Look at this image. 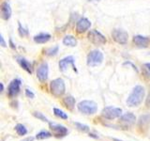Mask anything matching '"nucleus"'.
<instances>
[{"label":"nucleus","mask_w":150,"mask_h":141,"mask_svg":"<svg viewBox=\"0 0 150 141\" xmlns=\"http://www.w3.org/2000/svg\"><path fill=\"white\" fill-rule=\"evenodd\" d=\"M144 94L145 90L144 87L140 86V85L136 86L127 99V105L131 107L140 105L144 98Z\"/></svg>","instance_id":"obj_1"},{"label":"nucleus","mask_w":150,"mask_h":141,"mask_svg":"<svg viewBox=\"0 0 150 141\" xmlns=\"http://www.w3.org/2000/svg\"><path fill=\"white\" fill-rule=\"evenodd\" d=\"M78 110L84 115H93L98 111V105L93 101H82L78 103Z\"/></svg>","instance_id":"obj_2"},{"label":"nucleus","mask_w":150,"mask_h":141,"mask_svg":"<svg viewBox=\"0 0 150 141\" xmlns=\"http://www.w3.org/2000/svg\"><path fill=\"white\" fill-rule=\"evenodd\" d=\"M50 90L56 97L62 96L66 90L64 80L62 78H56L53 80L50 84Z\"/></svg>","instance_id":"obj_3"},{"label":"nucleus","mask_w":150,"mask_h":141,"mask_svg":"<svg viewBox=\"0 0 150 141\" xmlns=\"http://www.w3.org/2000/svg\"><path fill=\"white\" fill-rule=\"evenodd\" d=\"M103 61V54L98 50H93L87 56L86 63L90 67H96L102 63Z\"/></svg>","instance_id":"obj_4"},{"label":"nucleus","mask_w":150,"mask_h":141,"mask_svg":"<svg viewBox=\"0 0 150 141\" xmlns=\"http://www.w3.org/2000/svg\"><path fill=\"white\" fill-rule=\"evenodd\" d=\"M122 115V109L112 106H106L102 110V116L107 120H115Z\"/></svg>","instance_id":"obj_5"},{"label":"nucleus","mask_w":150,"mask_h":141,"mask_svg":"<svg viewBox=\"0 0 150 141\" xmlns=\"http://www.w3.org/2000/svg\"><path fill=\"white\" fill-rule=\"evenodd\" d=\"M87 37H88V40L95 45H103V44H105L107 41L106 38L103 36L100 32H98L97 30H90Z\"/></svg>","instance_id":"obj_6"},{"label":"nucleus","mask_w":150,"mask_h":141,"mask_svg":"<svg viewBox=\"0 0 150 141\" xmlns=\"http://www.w3.org/2000/svg\"><path fill=\"white\" fill-rule=\"evenodd\" d=\"M49 126L52 132H53V135L56 136V137H64V136L68 135V129L63 125L56 124V123H54V122H50Z\"/></svg>","instance_id":"obj_7"},{"label":"nucleus","mask_w":150,"mask_h":141,"mask_svg":"<svg viewBox=\"0 0 150 141\" xmlns=\"http://www.w3.org/2000/svg\"><path fill=\"white\" fill-rule=\"evenodd\" d=\"M112 39L115 42L119 44H126L128 42L129 40V34L126 31L123 30H119V29H115L112 32Z\"/></svg>","instance_id":"obj_8"},{"label":"nucleus","mask_w":150,"mask_h":141,"mask_svg":"<svg viewBox=\"0 0 150 141\" xmlns=\"http://www.w3.org/2000/svg\"><path fill=\"white\" fill-rule=\"evenodd\" d=\"M49 74V67L47 62H42L37 70V77L40 82H45L48 79Z\"/></svg>","instance_id":"obj_9"},{"label":"nucleus","mask_w":150,"mask_h":141,"mask_svg":"<svg viewBox=\"0 0 150 141\" xmlns=\"http://www.w3.org/2000/svg\"><path fill=\"white\" fill-rule=\"evenodd\" d=\"M22 81L20 79H14L11 82L8 88V93L9 97H15L17 94L20 92V87H21Z\"/></svg>","instance_id":"obj_10"},{"label":"nucleus","mask_w":150,"mask_h":141,"mask_svg":"<svg viewBox=\"0 0 150 141\" xmlns=\"http://www.w3.org/2000/svg\"><path fill=\"white\" fill-rule=\"evenodd\" d=\"M74 58L72 56H66V58H64L63 59H61L59 61V69L60 70H62V72H64V70H66L68 69V67L69 65L72 66L73 70H75V72H77V69H76V66H75L74 64Z\"/></svg>","instance_id":"obj_11"},{"label":"nucleus","mask_w":150,"mask_h":141,"mask_svg":"<svg viewBox=\"0 0 150 141\" xmlns=\"http://www.w3.org/2000/svg\"><path fill=\"white\" fill-rule=\"evenodd\" d=\"M91 26V22L87 18H81L76 24V31L78 33H83L88 30Z\"/></svg>","instance_id":"obj_12"},{"label":"nucleus","mask_w":150,"mask_h":141,"mask_svg":"<svg viewBox=\"0 0 150 141\" xmlns=\"http://www.w3.org/2000/svg\"><path fill=\"white\" fill-rule=\"evenodd\" d=\"M149 38L144 37V36H141V35H137L133 37V42L135 43V45H137L138 47H147V45L149 44Z\"/></svg>","instance_id":"obj_13"},{"label":"nucleus","mask_w":150,"mask_h":141,"mask_svg":"<svg viewBox=\"0 0 150 141\" xmlns=\"http://www.w3.org/2000/svg\"><path fill=\"white\" fill-rule=\"evenodd\" d=\"M1 16L4 20H8L11 16V9L8 2H3L1 4Z\"/></svg>","instance_id":"obj_14"},{"label":"nucleus","mask_w":150,"mask_h":141,"mask_svg":"<svg viewBox=\"0 0 150 141\" xmlns=\"http://www.w3.org/2000/svg\"><path fill=\"white\" fill-rule=\"evenodd\" d=\"M122 123H124L127 126H130L132 125L133 123H135V120H136V117L132 114V113H126L125 115H123L121 117L120 119Z\"/></svg>","instance_id":"obj_15"},{"label":"nucleus","mask_w":150,"mask_h":141,"mask_svg":"<svg viewBox=\"0 0 150 141\" xmlns=\"http://www.w3.org/2000/svg\"><path fill=\"white\" fill-rule=\"evenodd\" d=\"M51 39V35L48 33H40L39 35H36L34 37V41L37 43H45V42L49 41Z\"/></svg>","instance_id":"obj_16"},{"label":"nucleus","mask_w":150,"mask_h":141,"mask_svg":"<svg viewBox=\"0 0 150 141\" xmlns=\"http://www.w3.org/2000/svg\"><path fill=\"white\" fill-rule=\"evenodd\" d=\"M18 62L20 63L21 67L25 70H26L28 73H32V65L29 61H27L26 59L23 58H18Z\"/></svg>","instance_id":"obj_17"},{"label":"nucleus","mask_w":150,"mask_h":141,"mask_svg":"<svg viewBox=\"0 0 150 141\" xmlns=\"http://www.w3.org/2000/svg\"><path fill=\"white\" fill-rule=\"evenodd\" d=\"M63 43L66 46H69V47H75L77 45V40L71 35H68L66 36L63 39Z\"/></svg>","instance_id":"obj_18"},{"label":"nucleus","mask_w":150,"mask_h":141,"mask_svg":"<svg viewBox=\"0 0 150 141\" xmlns=\"http://www.w3.org/2000/svg\"><path fill=\"white\" fill-rule=\"evenodd\" d=\"M63 103L67 108H69V109H72L75 105V98L72 97L71 95H68L64 98Z\"/></svg>","instance_id":"obj_19"},{"label":"nucleus","mask_w":150,"mask_h":141,"mask_svg":"<svg viewBox=\"0 0 150 141\" xmlns=\"http://www.w3.org/2000/svg\"><path fill=\"white\" fill-rule=\"evenodd\" d=\"M15 130L17 132V134L21 136L25 135L27 134V129L25 128V126L23 125V124H17L15 126Z\"/></svg>","instance_id":"obj_20"},{"label":"nucleus","mask_w":150,"mask_h":141,"mask_svg":"<svg viewBox=\"0 0 150 141\" xmlns=\"http://www.w3.org/2000/svg\"><path fill=\"white\" fill-rule=\"evenodd\" d=\"M51 136H52V134L50 133V132H48V131H41V132H40L39 134H37L36 138L39 139V140H40V139H47V138H50Z\"/></svg>","instance_id":"obj_21"},{"label":"nucleus","mask_w":150,"mask_h":141,"mask_svg":"<svg viewBox=\"0 0 150 141\" xmlns=\"http://www.w3.org/2000/svg\"><path fill=\"white\" fill-rule=\"evenodd\" d=\"M54 115L56 117H58V118H60V119H62V120H67L68 119V115L66 114L64 111L60 110V109H58V108H56V107L54 108Z\"/></svg>","instance_id":"obj_22"},{"label":"nucleus","mask_w":150,"mask_h":141,"mask_svg":"<svg viewBox=\"0 0 150 141\" xmlns=\"http://www.w3.org/2000/svg\"><path fill=\"white\" fill-rule=\"evenodd\" d=\"M18 31H19L20 36H22V37H25V36L28 35V30L21 25V23L18 24Z\"/></svg>","instance_id":"obj_23"},{"label":"nucleus","mask_w":150,"mask_h":141,"mask_svg":"<svg viewBox=\"0 0 150 141\" xmlns=\"http://www.w3.org/2000/svg\"><path fill=\"white\" fill-rule=\"evenodd\" d=\"M75 126L77 127V129L80 130V131H82V132H88L89 131V127L86 124H82V123H79V122H75Z\"/></svg>","instance_id":"obj_24"},{"label":"nucleus","mask_w":150,"mask_h":141,"mask_svg":"<svg viewBox=\"0 0 150 141\" xmlns=\"http://www.w3.org/2000/svg\"><path fill=\"white\" fill-rule=\"evenodd\" d=\"M33 115H34L36 118H38L39 120H42V121H45V122H49V120H48V119L42 114V113H40V112H34L33 113Z\"/></svg>","instance_id":"obj_25"},{"label":"nucleus","mask_w":150,"mask_h":141,"mask_svg":"<svg viewBox=\"0 0 150 141\" xmlns=\"http://www.w3.org/2000/svg\"><path fill=\"white\" fill-rule=\"evenodd\" d=\"M58 46H54V47H53V48H50V49H48L46 52H47V55L48 56H55L56 54L58 53Z\"/></svg>","instance_id":"obj_26"},{"label":"nucleus","mask_w":150,"mask_h":141,"mask_svg":"<svg viewBox=\"0 0 150 141\" xmlns=\"http://www.w3.org/2000/svg\"><path fill=\"white\" fill-rule=\"evenodd\" d=\"M150 121V115H144L140 118V124L144 123V122H148Z\"/></svg>","instance_id":"obj_27"},{"label":"nucleus","mask_w":150,"mask_h":141,"mask_svg":"<svg viewBox=\"0 0 150 141\" xmlns=\"http://www.w3.org/2000/svg\"><path fill=\"white\" fill-rule=\"evenodd\" d=\"M25 95L30 99H33L35 97V94L33 93L31 90H29V89H25Z\"/></svg>","instance_id":"obj_28"},{"label":"nucleus","mask_w":150,"mask_h":141,"mask_svg":"<svg viewBox=\"0 0 150 141\" xmlns=\"http://www.w3.org/2000/svg\"><path fill=\"white\" fill-rule=\"evenodd\" d=\"M0 42H1V46H2V47H6V46H7V45H6V42H5L4 38H3L2 35L0 36Z\"/></svg>","instance_id":"obj_29"},{"label":"nucleus","mask_w":150,"mask_h":141,"mask_svg":"<svg viewBox=\"0 0 150 141\" xmlns=\"http://www.w3.org/2000/svg\"><path fill=\"white\" fill-rule=\"evenodd\" d=\"M144 68L147 70L148 73L150 74V63H145V64H144Z\"/></svg>","instance_id":"obj_30"},{"label":"nucleus","mask_w":150,"mask_h":141,"mask_svg":"<svg viewBox=\"0 0 150 141\" xmlns=\"http://www.w3.org/2000/svg\"><path fill=\"white\" fill-rule=\"evenodd\" d=\"M33 140H34V137H27V138L23 139L22 141H33Z\"/></svg>","instance_id":"obj_31"},{"label":"nucleus","mask_w":150,"mask_h":141,"mask_svg":"<svg viewBox=\"0 0 150 141\" xmlns=\"http://www.w3.org/2000/svg\"><path fill=\"white\" fill-rule=\"evenodd\" d=\"M146 105L148 106H150V93H149V95H148V98H147V102H146Z\"/></svg>","instance_id":"obj_32"},{"label":"nucleus","mask_w":150,"mask_h":141,"mask_svg":"<svg viewBox=\"0 0 150 141\" xmlns=\"http://www.w3.org/2000/svg\"><path fill=\"white\" fill-rule=\"evenodd\" d=\"M9 42H11V46L12 47V48H13V49H15V48H16V46L12 43V40H9Z\"/></svg>","instance_id":"obj_33"},{"label":"nucleus","mask_w":150,"mask_h":141,"mask_svg":"<svg viewBox=\"0 0 150 141\" xmlns=\"http://www.w3.org/2000/svg\"><path fill=\"white\" fill-rule=\"evenodd\" d=\"M0 86H1V91H3L4 90V85L2 83H0Z\"/></svg>","instance_id":"obj_34"},{"label":"nucleus","mask_w":150,"mask_h":141,"mask_svg":"<svg viewBox=\"0 0 150 141\" xmlns=\"http://www.w3.org/2000/svg\"><path fill=\"white\" fill-rule=\"evenodd\" d=\"M89 1H92V2H98V1H100V0H89Z\"/></svg>","instance_id":"obj_35"}]
</instances>
